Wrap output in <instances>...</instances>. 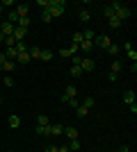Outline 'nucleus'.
Instances as JSON below:
<instances>
[{"label": "nucleus", "mask_w": 137, "mask_h": 152, "mask_svg": "<svg viewBox=\"0 0 137 152\" xmlns=\"http://www.w3.org/2000/svg\"><path fill=\"white\" fill-rule=\"evenodd\" d=\"M66 148H69L71 152H78V150H80V141H78V139H73V141H71V143H69Z\"/></svg>", "instance_id": "c85d7f7f"}, {"label": "nucleus", "mask_w": 137, "mask_h": 152, "mask_svg": "<svg viewBox=\"0 0 137 152\" xmlns=\"http://www.w3.org/2000/svg\"><path fill=\"white\" fill-rule=\"evenodd\" d=\"M71 98H78V86H76V84H69V86L64 89V95H62L59 100H62V102H69Z\"/></svg>", "instance_id": "20e7f679"}, {"label": "nucleus", "mask_w": 137, "mask_h": 152, "mask_svg": "<svg viewBox=\"0 0 137 152\" xmlns=\"http://www.w3.org/2000/svg\"><path fill=\"white\" fill-rule=\"evenodd\" d=\"M76 111H78V116L82 118V116H87V111H89V109H87V107H82V104H78V107H76Z\"/></svg>", "instance_id": "f704fd0d"}, {"label": "nucleus", "mask_w": 137, "mask_h": 152, "mask_svg": "<svg viewBox=\"0 0 137 152\" xmlns=\"http://www.w3.org/2000/svg\"><path fill=\"white\" fill-rule=\"evenodd\" d=\"M2 43H5L7 48H14V45H16V41H14V37H7L5 41H2Z\"/></svg>", "instance_id": "c9c22d12"}, {"label": "nucleus", "mask_w": 137, "mask_h": 152, "mask_svg": "<svg viewBox=\"0 0 137 152\" xmlns=\"http://www.w3.org/2000/svg\"><path fill=\"white\" fill-rule=\"evenodd\" d=\"M7 123H9V127H12V129H19V127H21V118H19V116H9V118H7Z\"/></svg>", "instance_id": "2eb2a0df"}, {"label": "nucleus", "mask_w": 137, "mask_h": 152, "mask_svg": "<svg viewBox=\"0 0 137 152\" xmlns=\"http://www.w3.org/2000/svg\"><path fill=\"white\" fill-rule=\"evenodd\" d=\"M14 48H16V52H19V55H21V52H25V50H27V43H23V41H19V43L14 45Z\"/></svg>", "instance_id": "2f4dec72"}, {"label": "nucleus", "mask_w": 137, "mask_h": 152, "mask_svg": "<svg viewBox=\"0 0 137 152\" xmlns=\"http://www.w3.org/2000/svg\"><path fill=\"white\" fill-rule=\"evenodd\" d=\"M119 50H121V48H119V45H114V43H112L110 48H107V52H110L112 57H117V55H119Z\"/></svg>", "instance_id": "72a5a7b5"}, {"label": "nucleus", "mask_w": 137, "mask_h": 152, "mask_svg": "<svg viewBox=\"0 0 137 152\" xmlns=\"http://www.w3.org/2000/svg\"><path fill=\"white\" fill-rule=\"evenodd\" d=\"M16 25H19V27H27V25H30V16H27V18H19Z\"/></svg>", "instance_id": "4c0bfd02"}, {"label": "nucleus", "mask_w": 137, "mask_h": 152, "mask_svg": "<svg viewBox=\"0 0 137 152\" xmlns=\"http://www.w3.org/2000/svg\"><path fill=\"white\" fill-rule=\"evenodd\" d=\"M80 104H82V107H87V109H91L94 104H96V100H94V98H85V100L80 102Z\"/></svg>", "instance_id": "c756f323"}, {"label": "nucleus", "mask_w": 137, "mask_h": 152, "mask_svg": "<svg viewBox=\"0 0 137 152\" xmlns=\"http://www.w3.org/2000/svg\"><path fill=\"white\" fill-rule=\"evenodd\" d=\"M80 68H82V73H89V70H94V59H89V57H85V59H80V64H78Z\"/></svg>", "instance_id": "6e6552de"}, {"label": "nucleus", "mask_w": 137, "mask_h": 152, "mask_svg": "<svg viewBox=\"0 0 137 152\" xmlns=\"http://www.w3.org/2000/svg\"><path fill=\"white\" fill-rule=\"evenodd\" d=\"M57 152H71V150H69L66 145H62V148H57Z\"/></svg>", "instance_id": "37998d69"}, {"label": "nucleus", "mask_w": 137, "mask_h": 152, "mask_svg": "<svg viewBox=\"0 0 137 152\" xmlns=\"http://www.w3.org/2000/svg\"><path fill=\"white\" fill-rule=\"evenodd\" d=\"M37 134H41V136H48V127H39V125H37Z\"/></svg>", "instance_id": "a19ab883"}, {"label": "nucleus", "mask_w": 137, "mask_h": 152, "mask_svg": "<svg viewBox=\"0 0 137 152\" xmlns=\"http://www.w3.org/2000/svg\"><path fill=\"white\" fill-rule=\"evenodd\" d=\"M16 61H19V64H30V61H32V59H30V52H21V55H19V57H16Z\"/></svg>", "instance_id": "a211bd4d"}, {"label": "nucleus", "mask_w": 137, "mask_h": 152, "mask_svg": "<svg viewBox=\"0 0 137 152\" xmlns=\"http://www.w3.org/2000/svg\"><path fill=\"white\" fill-rule=\"evenodd\" d=\"M64 9H66V2H64V0H53L50 7H48V12H50L53 18H55V16H62Z\"/></svg>", "instance_id": "f257e3e1"}, {"label": "nucleus", "mask_w": 137, "mask_h": 152, "mask_svg": "<svg viewBox=\"0 0 137 152\" xmlns=\"http://www.w3.org/2000/svg\"><path fill=\"white\" fill-rule=\"evenodd\" d=\"M41 20H44V23H50V20H53V16H50V12H48V9H44V12H41Z\"/></svg>", "instance_id": "7c9ffc66"}, {"label": "nucleus", "mask_w": 137, "mask_h": 152, "mask_svg": "<svg viewBox=\"0 0 137 152\" xmlns=\"http://www.w3.org/2000/svg\"><path fill=\"white\" fill-rule=\"evenodd\" d=\"M0 34H2V39L12 37V34H14V25H12V23H0Z\"/></svg>", "instance_id": "f8f14e48"}, {"label": "nucleus", "mask_w": 137, "mask_h": 152, "mask_svg": "<svg viewBox=\"0 0 137 152\" xmlns=\"http://www.w3.org/2000/svg\"><path fill=\"white\" fill-rule=\"evenodd\" d=\"M71 41H73V43H76V45H80V43H82V41H85V39H82V32H73Z\"/></svg>", "instance_id": "b1692460"}, {"label": "nucleus", "mask_w": 137, "mask_h": 152, "mask_svg": "<svg viewBox=\"0 0 137 152\" xmlns=\"http://www.w3.org/2000/svg\"><path fill=\"white\" fill-rule=\"evenodd\" d=\"M7 23H12V25H16V23H19V14L14 12V9L9 12V16H7Z\"/></svg>", "instance_id": "393cba45"}, {"label": "nucleus", "mask_w": 137, "mask_h": 152, "mask_svg": "<svg viewBox=\"0 0 137 152\" xmlns=\"http://www.w3.org/2000/svg\"><path fill=\"white\" fill-rule=\"evenodd\" d=\"M117 152H119V150H117Z\"/></svg>", "instance_id": "09e8293b"}, {"label": "nucleus", "mask_w": 137, "mask_h": 152, "mask_svg": "<svg viewBox=\"0 0 137 152\" xmlns=\"http://www.w3.org/2000/svg\"><path fill=\"white\" fill-rule=\"evenodd\" d=\"M107 80H110V82H117V80H119V75H114V73H110V75H107Z\"/></svg>", "instance_id": "79ce46f5"}, {"label": "nucleus", "mask_w": 137, "mask_h": 152, "mask_svg": "<svg viewBox=\"0 0 137 152\" xmlns=\"http://www.w3.org/2000/svg\"><path fill=\"white\" fill-rule=\"evenodd\" d=\"M80 50H85V52L94 50V41H82V43H80Z\"/></svg>", "instance_id": "bb28decb"}, {"label": "nucleus", "mask_w": 137, "mask_h": 152, "mask_svg": "<svg viewBox=\"0 0 137 152\" xmlns=\"http://www.w3.org/2000/svg\"><path fill=\"white\" fill-rule=\"evenodd\" d=\"M2 41H5V39H2V34H0V43H2Z\"/></svg>", "instance_id": "a18cd8bd"}, {"label": "nucleus", "mask_w": 137, "mask_h": 152, "mask_svg": "<svg viewBox=\"0 0 137 152\" xmlns=\"http://www.w3.org/2000/svg\"><path fill=\"white\" fill-rule=\"evenodd\" d=\"M124 50H126V55H128V59L135 64V61H137V52H135V48H133L130 41H126V43H124Z\"/></svg>", "instance_id": "1a4fd4ad"}, {"label": "nucleus", "mask_w": 137, "mask_h": 152, "mask_svg": "<svg viewBox=\"0 0 137 152\" xmlns=\"http://www.w3.org/2000/svg\"><path fill=\"white\" fill-rule=\"evenodd\" d=\"M103 14H105V16H107V20H110V18H114V7H112V5L103 7Z\"/></svg>", "instance_id": "a878e982"}, {"label": "nucleus", "mask_w": 137, "mask_h": 152, "mask_svg": "<svg viewBox=\"0 0 137 152\" xmlns=\"http://www.w3.org/2000/svg\"><path fill=\"white\" fill-rule=\"evenodd\" d=\"M0 14H2V7H0Z\"/></svg>", "instance_id": "49530a36"}, {"label": "nucleus", "mask_w": 137, "mask_h": 152, "mask_svg": "<svg viewBox=\"0 0 137 152\" xmlns=\"http://www.w3.org/2000/svg\"><path fill=\"white\" fill-rule=\"evenodd\" d=\"M53 57H55V55H53V50H41V55H39L41 61H50Z\"/></svg>", "instance_id": "4be33fe9"}, {"label": "nucleus", "mask_w": 137, "mask_h": 152, "mask_svg": "<svg viewBox=\"0 0 137 152\" xmlns=\"http://www.w3.org/2000/svg\"><path fill=\"white\" fill-rule=\"evenodd\" d=\"M130 14H133V9H130V7H126V5H121V2H119L117 12H114V16H117V18L121 20V23H124L126 18H130Z\"/></svg>", "instance_id": "7ed1b4c3"}, {"label": "nucleus", "mask_w": 137, "mask_h": 152, "mask_svg": "<svg viewBox=\"0 0 137 152\" xmlns=\"http://www.w3.org/2000/svg\"><path fill=\"white\" fill-rule=\"evenodd\" d=\"M94 45H98V48L107 50V48L112 45V41H110V37H107V34H98V37L94 39Z\"/></svg>", "instance_id": "39448f33"}, {"label": "nucleus", "mask_w": 137, "mask_h": 152, "mask_svg": "<svg viewBox=\"0 0 137 152\" xmlns=\"http://www.w3.org/2000/svg\"><path fill=\"white\" fill-rule=\"evenodd\" d=\"M2 82H5V86L9 89V86H14V77H12V75H5V80H2Z\"/></svg>", "instance_id": "e433bc0d"}, {"label": "nucleus", "mask_w": 137, "mask_h": 152, "mask_svg": "<svg viewBox=\"0 0 137 152\" xmlns=\"http://www.w3.org/2000/svg\"><path fill=\"white\" fill-rule=\"evenodd\" d=\"M14 12L19 14V18H27V14H30V5H25V2H23V5H16V7H14Z\"/></svg>", "instance_id": "9d476101"}, {"label": "nucleus", "mask_w": 137, "mask_h": 152, "mask_svg": "<svg viewBox=\"0 0 137 152\" xmlns=\"http://www.w3.org/2000/svg\"><path fill=\"white\" fill-rule=\"evenodd\" d=\"M14 68H16V61H9V59L5 57V52H0V70H2L5 75H9Z\"/></svg>", "instance_id": "f03ea898"}, {"label": "nucleus", "mask_w": 137, "mask_h": 152, "mask_svg": "<svg viewBox=\"0 0 137 152\" xmlns=\"http://www.w3.org/2000/svg\"><path fill=\"white\" fill-rule=\"evenodd\" d=\"M82 39H85V41H94V39H96V32L91 30V27H87V30L82 32Z\"/></svg>", "instance_id": "f3484780"}, {"label": "nucleus", "mask_w": 137, "mask_h": 152, "mask_svg": "<svg viewBox=\"0 0 137 152\" xmlns=\"http://www.w3.org/2000/svg\"><path fill=\"white\" fill-rule=\"evenodd\" d=\"M37 125L39 127H48L50 125V118H48V116H37Z\"/></svg>", "instance_id": "412c9836"}, {"label": "nucleus", "mask_w": 137, "mask_h": 152, "mask_svg": "<svg viewBox=\"0 0 137 152\" xmlns=\"http://www.w3.org/2000/svg\"><path fill=\"white\" fill-rule=\"evenodd\" d=\"M25 34H27V27H19V25H14V41H16V43H19V41H23V39H25Z\"/></svg>", "instance_id": "0eeeda50"}, {"label": "nucleus", "mask_w": 137, "mask_h": 152, "mask_svg": "<svg viewBox=\"0 0 137 152\" xmlns=\"http://www.w3.org/2000/svg\"><path fill=\"white\" fill-rule=\"evenodd\" d=\"M80 20H82V23H89L91 20V12L89 9H80Z\"/></svg>", "instance_id": "aec40b11"}, {"label": "nucleus", "mask_w": 137, "mask_h": 152, "mask_svg": "<svg viewBox=\"0 0 137 152\" xmlns=\"http://www.w3.org/2000/svg\"><path fill=\"white\" fill-rule=\"evenodd\" d=\"M78 50H80V45H76V43H73L71 48H62V50H59V57H64V59H71V57H73V55H76Z\"/></svg>", "instance_id": "423d86ee"}, {"label": "nucleus", "mask_w": 137, "mask_h": 152, "mask_svg": "<svg viewBox=\"0 0 137 152\" xmlns=\"http://www.w3.org/2000/svg\"><path fill=\"white\" fill-rule=\"evenodd\" d=\"M59 134H64V127L57 125V123H50L48 125V136H59Z\"/></svg>", "instance_id": "9b49d317"}, {"label": "nucleus", "mask_w": 137, "mask_h": 152, "mask_svg": "<svg viewBox=\"0 0 137 152\" xmlns=\"http://www.w3.org/2000/svg\"><path fill=\"white\" fill-rule=\"evenodd\" d=\"M64 136H69V139H78V129L76 127H64Z\"/></svg>", "instance_id": "dca6fc26"}, {"label": "nucleus", "mask_w": 137, "mask_h": 152, "mask_svg": "<svg viewBox=\"0 0 137 152\" xmlns=\"http://www.w3.org/2000/svg\"><path fill=\"white\" fill-rule=\"evenodd\" d=\"M66 104H71V107L76 109V107H78V104H80V98H71V100L66 102Z\"/></svg>", "instance_id": "ea45409f"}, {"label": "nucleus", "mask_w": 137, "mask_h": 152, "mask_svg": "<svg viewBox=\"0 0 137 152\" xmlns=\"http://www.w3.org/2000/svg\"><path fill=\"white\" fill-rule=\"evenodd\" d=\"M46 152H57V148H55V145H50V148H46Z\"/></svg>", "instance_id": "c03bdc74"}, {"label": "nucleus", "mask_w": 137, "mask_h": 152, "mask_svg": "<svg viewBox=\"0 0 137 152\" xmlns=\"http://www.w3.org/2000/svg\"><path fill=\"white\" fill-rule=\"evenodd\" d=\"M50 2H53V0H37V5L41 7V12H44V9H48V7H50Z\"/></svg>", "instance_id": "473e14b6"}, {"label": "nucleus", "mask_w": 137, "mask_h": 152, "mask_svg": "<svg viewBox=\"0 0 137 152\" xmlns=\"http://www.w3.org/2000/svg\"><path fill=\"white\" fill-rule=\"evenodd\" d=\"M107 25H110L112 30H119V27H121V20H119L117 16H114V18H110V20H107Z\"/></svg>", "instance_id": "cd10ccee"}, {"label": "nucleus", "mask_w": 137, "mask_h": 152, "mask_svg": "<svg viewBox=\"0 0 137 152\" xmlns=\"http://www.w3.org/2000/svg\"><path fill=\"white\" fill-rule=\"evenodd\" d=\"M121 68H124V64L114 59V61H112V68H110V73H114V75H119V73H121Z\"/></svg>", "instance_id": "6ab92c4d"}, {"label": "nucleus", "mask_w": 137, "mask_h": 152, "mask_svg": "<svg viewBox=\"0 0 137 152\" xmlns=\"http://www.w3.org/2000/svg\"><path fill=\"white\" fill-rule=\"evenodd\" d=\"M14 5H16L14 0H0V7H2V9H5V7H14Z\"/></svg>", "instance_id": "58836bf2"}, {"label": "nucleus", "mask_w": 137, "mask_h": 152, "mask_svg": "<svg viewBox=\"0 0 137 152\" xmlns=\"http://www.w3.org/2000/svg\"><path fill=\"white\" fill-rule=\"evenodd\" d=\"M69 73H71V77H80V75H82V68H80L78 64H73V66H71V70H69Z\"/></svg>", "instance_id": "5701e85b"}, {"label": "nucleus", "mask_w": 137, "mask_h": 152, "mask_svg": "<svg viewBox=\"0 0 137 152\" xmlns=\"http://www.w3.org/2000/svg\"><path fill=\"white\" fill-rule=\"evenodd\" d=\"M27 52H30V59H39V55H41V48H37V45H30V48H27Z\"/></svg>", "instance_id": "4468645a"}, {"label": "nucleus", "mask_w": 137, "mask_h": 152, "mask_svg": "<svg viewBox=\"0 0 137 152\" xmlns=\"http://www.w3.org/2000/svg\"><path fill=\"white\" fill-rule=\"evenodd\" d=\"M135 100H137V95H135V91H124V102L130 107V104H135Z\"/></svg>", "instance_id": "ddd939ff"}, {"label": "nucleus", "mask_w": 137, "mask_h": 152, "mask_svg": "<svg viewBox=\"0 0 137 152\" xmlns=\"http://www.w3.org/2000/svg\"><path fill=\"white\" fill-rule=\"evenodd\" d=\"M0 102H2V98H0Z\"/></svg>", "instance_id": "de8ad7c7"}]
</instances>
